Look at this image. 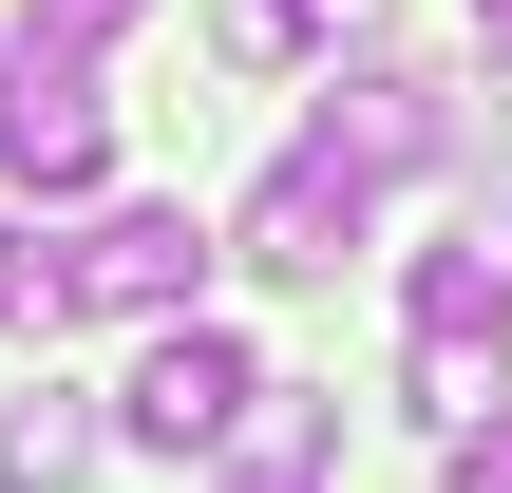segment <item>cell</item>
<instances>
[{
    "label": "cell",
    "instance_id": "cell-1",
    "mask_svg": "<svg viewBox=\"0 0 512 493\" xmlns=\"http://www.w3.org/2000/svg\"><path fill=\"white\" fill-rule=\"evenodd\" d=\"M247 399H266V361H247L228 323H152L133 380H114V437H133V456H228Z\"/></svg>",
    "mask_w": 512,
    "mask_h": 493
},
{
    "label": "cell",
    "instance_id": "cell-2",
    "mask_svg": "<svg viewBox=\"0 0 512 493\" xmlns=\"http://www.w3.org/2000/svg\"><path fill=\"white\" fill-rule=\"evenodd\" d=\"M114 171V95H95V57H57V38H19L0 57V190H38V209H76Z\"/></svg>",
    "mask_w": 512,
    "mask_h": 493
},
{
    "label": "cell",
    "instance_id": "cell-3",
    "mask_svg": "<svg viewBox=\"0 0 512 493\" xmlns=\"http://www.w3.org/2000/svg\"><path fill=\"white\" fill-rule=\"evenodd\" d=\"M57 285H76L95 323H209V228H190V209H95V228L57 247Z\"/></svg>",
    "mask_w": 512,
    "mask_h": 493
},
{
    "label": "cell",
    "instance_id": "cell-4",
    "mask_svg": "<svg viewBox=\"0 0 512 493\" xmlns=\"http://www.w3.org/2000/svg\"><path fill=\"white\" fill-rule=\"evenodd\" d=\"M361 209H380V171H342V152L304 133V152H285L247 209H228V266H266V285H323V266L361 247Z\"/></svg>",
    "mask_w": 512,
    "mask_h": 493
},
{
    "label": "cell",
    "instance_id": "cell-5",
    "mask_svg": "<svg viewBox=\"0 0 512 493\" xmlns=\"http://www.w3.org/2000/svg\"><path fill=\"white\" fill-rule=\"evenodd\" d=\"M342 171H418L437 152V76H399V57H361V76H323V114H304Z\"/></svg>",
    "mask_w": 512,
    "mask_h": 493
},
{
    "label": "cell",
    "instance_id": "cell-6",
    "mask_svg": "<svg viewBox=\"0 0 512 493\" xmlns=\"http://www.w3.org/2000/svg\"><path fill=\"white\" fill-rule=\"evenodd\" d=\"M399 323H418V342H512V266H494V228H456V247H418V285H399Z\"/></svg>",
    "mask_w": 512,
    "mask_h": 493
},
{
    "label": "cell",
    "instance_id": "cell-7",
    "mask_svg": "<svg viewBox=\"0 0 512 493\" xmlns=\"http://www.w3.org/2000/svg\"><path fill=\"white\" fill-rule=\"evenodd\" d=\"M76 475H95V399H57V380H38V399L0 418V493H76Z\"/></svg>",
    "mask_w": 512,
    "mask_h": 493
},
{
    "label": "cell",
    "instance_id": "cell-8",
    "mask_svg": "<svg viewBox=\"0 0 512 493\" xmlns=\"http://www.w3.org/2000/svg\"><path fill=\"white\" fill-rule=\"evenodd\" d=\"M228 456H247V475H323V456H342V399H323V380H266Z\"/></svg>",
    "mask_w": 512,
    "mask_h": 493
},
{
    "label": "cell",
    "instance_id": "cell-9",
    "mask_svg": "<svg viewBox=\"0 0 512 493\" xmlns=\"http://www.w3.org/2000/svg\"><path fill=\"white\" fill-rule=\"evenodd\" d=\"M57 304H76V285H57V247H19V228H0V342H19V323H57Z\"/></svg>",
    "mask_w": 512,
    "mask_h": 493
},
{
    "label": "cell",
    "instance_id": "cell-10",
    "mask_svg": "<svg viewBox=\"0 0 512 493\" xmlns=\"http://www.w3.org/2000/svg\"><path fill=\"white\" fill-rule=\"evenodd\" d=\"M152 0H19V38H57V57H95V38H133Z\"/></svg>",
    "mask_w": 512,
    "mask_h": 493
},
{
    "label": "cell",
    "instance_id": "cell-11",
    "mask_svg": "<svg viewBox=\"0 0 512 493\" xmlns=\"http://www.w3.org/2000/svg\"><path fill=\"white\" fill-rule=\"evenodd\" d=\"M456 475H494V493H512V418H475V437H456Z\"/></svg>",
    "mask_w": 512,
    "mask_h": 493
},
{
    "label": "cell",
    "instance_id": "cell-12",
    "mask_svg": "<svg viewBox=\"0 0 512 493\" xmlns=\"http://www.w3.org/2000/svg\"><path fill=\"white\" fill-rule=\"evenodd\" d=\"M475 38H494V76H512V0H475Z\"/></svg>",
    "mask_w": 512,
    "mask_h": 493
},
{
    "label": "cell",
    "instance_id": "cell-13",
    "mask_svg": "<svg viewBox=\"0 0 512 493\" xmlns=\"http://www.w3.org/2000/svg\"><path fill=\"white\" fill-rule=\"evenodd\" d=\"M228 493H323V475H247V456H228Z\"/></svg>",
    "mask_w": 512,
    "mask_h": 493
},
{
    "label": "cell",
    "instance_id": "cell-14",
    "mask_svg": "<svg viewBox=\"0 0 512 493\" xmlns=\"http://www.w3.org/2000/svg\"><path fill=\"white\" fill-rule=\"evenodd\" d=\"M456 493H494V475H456Z\"/></svg>",
    "mask_w": 512,
    "mask_h": 493
}]
</instances>
